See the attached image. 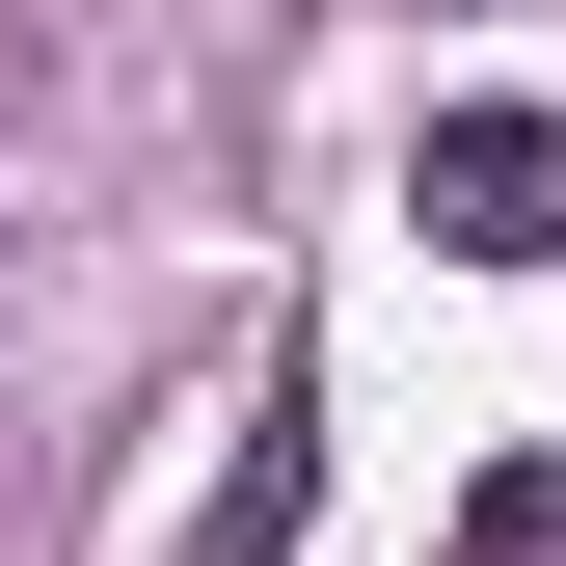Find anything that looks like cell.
Returning a JSON list of instances; mask_svg holds the SVG:
<instances>
[{
	"mask_svg": "<svg viewBox=\"0 0 566 566\" xmlns=\"http://www.w3.org/2000/svg\"><path fill=\"white\" fill-rule=\"evenodd\" d=\"M432 243L459 270H566V108H459L432 135Z\"/></svg>",
	"mask_w": 566,
	"mask_h": 566,
	"instance_id": "1",
	"label": "cell"
}]
</instances>
